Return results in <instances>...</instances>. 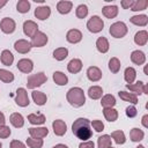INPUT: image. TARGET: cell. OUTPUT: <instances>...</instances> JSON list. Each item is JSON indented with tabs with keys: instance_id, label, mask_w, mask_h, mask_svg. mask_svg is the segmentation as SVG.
Listing matches in <instances>:
<instances>
[{
	"instance_id": "9",
	"label": "cell",
	"mask_w": 148,
	"mask_h": 148,
	"mask_svg": "<svg viewBox=\"0 0 148 148\" xmlns=\"http://www.w3.org/2000/svg\"><path fill=\"white\" fill-rule=\"evenodd\" d=\"M37 31H38V25H37L36 22H34L31 20H28L23 23V32L28 37H34Z\"/></svg>"
},
{
	"instance_id": "46",
	"label": "cell",
	"mask_w": 148,
	"mask_h": 148,
	"mask_svg": "<svg viewBox=\"0 0 148 148\" xmlns=\"http://www.w3.org/2000/svg\"><path fill=\"white\" fill-rule=\"evenodd\" d=\"M10 128L8 127V126H6V125H2V126H0V138L1 139H6V138H8L9 135H10Z\"/></svg>"
},
{
	"instance_id": "13",
	"label": "cell",
	"mask_w": 148,
	"mask_h": 148,
	"mask_svg": "<svg viewBox=\"0 0 148 148\" xmlns=\"http://www.w3.org/2000/svg\"><path fill=\"white\" fill-rule=\"evenodd\" d=\"M29 134L34 139H43L49 134V130L46 127H30Z\"/></svg>"
},
{
	"instance_id": "16",
	"label": "cell",
	"mask_w": 148,
	"mask_h": 148,
	"mask_svg": "<svg viewBox=\"0 0 148 148\" xmlns=\"http://www.w3.org/2000/svg\"><path fill=\"white\" fill-rule=\"evenodd\" d=\"M51 15V8L49 6H40V7H37L35 9V16L38 18V20H46L49 16Z\"/></svg>"
},
{
	"instance_id": "36",
	"label": "cell",
	"mask_w": 148,
	"mask_h": 148,
	"mask_svg": "<svg viewBox=\"0 0 148 148\" xmlns=\"http://www.w3.org/2000/svg\"><path fill=\"white\" fill-rule=\"evenodd\" d=\"M68 56V50L66 47H58L53 51V58L58 61H61L64 59H66Z\"/></svg>"
},
{
	"instance_id": "56",
	"label": "cell",
	"mask_w": 148,
	"mask_h": 148,
	"mask_svg": "<svg viewBox=\"0 0 148 148\" xmlns=\"http://www.w3.org/2000/svg\"><path fill=\"white\" fill-rule=\"evenodd\" d=\"M0 148H2V143L1 142H0Z\"/></svg>"
},
{
	"instance_id": "31",
	"label": "cell",
	"mask_w": 148,
	"mask_h": 148,
	"mask_svg": "<svg viewBox=\"0 0 148 148\" xmlns=\"http://www.w3.org/2000/svg\"><path fill=\"white\" fill-rule=\"evenodd\" d=\"M28 120L32 125H42L45 123V116L40 113H31L28 116Z\"/></svg>"
},
{
	"instance_id": "40",
	"label": "cell",
	"mask_w": 148,
	"mask_h": 148,
	"mask_svg": "<svg viewBox=\"0 0 148 148\" xmlns=\"http://www.w3.org/2000/svg\"><path fill=\"white\" fill-rule=\"evenodd\" d=\"M0 80L2 82H6V83H9L14 80V74L7 69H0Z\"/></svg>"
},
{
	"instance_id": "51",
	"label": "cell",
	"mask_w": 148,
	"mask_h": 148,
	"mask_svg": "<svg viewBox=\"0 0 148 148\" xmlns=\"http://www.w3.org/2000/svg\"><path fill=\"white\" fill-rule=\"evenodd\" d=\"M141 123H142L143 127L148 128V114H145V116L142 117V119H141Z\"/></svg>"
},
{
	"instance_id": "26",
	"label": "cell",
	"mask_w": 148,
	"mask_h": 148,
	"mask_svg": "<svg viewBox=\"0 0 148 148\" xmlns=\"http://www.w3.org/2000/svg\"><path fill=\"white\" fill-rule=\"evenodd\" d=\"M118 96H119L123 101H125V102H130V103H132L133 105L138 103V96L134 95V94H132V92L119 91V92H118Z\"/></svg>"
},
{
	"instance_id": "10",
	"label": "cell",
	"mask_w": 148,
	"mask_h": 148,
	"mask_svg": "<svg viewBox=\"0 0 148 148\" xmlns=\"http://www.w3.org/2000/svg\"><path fill=\"white\" fill-rule=\"evenodd\" d=\"M14 49H15L18 53L25 54V53H28V52L31 50V44H30V42H28V40H25V39H18V40L15 42Z\"/></svg>"
},
{
	"instance_id": "28",
	"label": "cell",
	"mask_w": 148,
	"mask_h": 148,
	"mask_svg": "<svg viewBox=\"0 0 148 148\" xmlns=\"http://www.w3.org/2000/svg\"><path fill=\"white\" fill-rule=\"evenodd\" d=\"M96 47L101 53H106L109 51V42L105 37H98L96 40Z\"/></svg>"
},
{
	"instance_id": "35",
	"label": "cell",
	"mask_w": 148,
	"mask_h": 148,
	"mask_svg": "<svg viewBox=\"0 0 148 148\" xmlns=\"http://www.w3.org/2000/svg\"><path fill=\"white\" fill-rule=\"evenodd\" d=\"M130 136H131V140H132L133 142H139V141H141V140L143 139L145 133H143L142 130L134 127V128L131 130V132H130Z\"/></svg>"
},
{
	"instance_id": "44",
	"label": "cell",
	"mask_w": 148,
	"mask_h": 148,
	"mask_svg": "<svg viewBox=\"0 0 148 148\" xmlns=\"http://www.w3.org/2000/svg\"><path fill=\"white\" fill-rule=\"evenodd\" d=\"M75 14H76L77 18H84L88 15V7H87V5H79L76 10H75Z\"/></svg>"
},
{
	"instance_id": "17",
	"label": "cell",
	"mask_w": 148,
	"mask_h": 148,
	"mask_svg": "<svg viewBox=\"0 0 148 148\" xmlns=\"http://www.w3.org/2000/svg\"><path fill=\"white\" fill-rule=\"evenodd\" d=\"M131 60L133 64L135 65H143L145 61H146V56L142 51L140 50H135L131 53Z\"/></svg>"
},
{
	"instance_id": "7",
	"label": "cell",
	"mask_w": 148,
	"mask_h": 148,
	"mask_svg": "<svg viewBox=\"0 0 148 148\" xmlns=\"http://www.w3.org/2000/svg\"><path fill=\"white\" fill-rule=\"evenodd\" d=\"M47 43V36L42 32V31H37L36 35L34 37H31V47H42Z\"/></svg>"
},
{
	"instance_id": "4",
	"label": "cell",
	"mask_w": 148,
	"mask_h": 148,
	"mask_svg": "<svg viewBox=\"0 0 148 148\" xmlns=\"http://www.w3.org/2000/svg\"><path fill=\"white\" fill-rule=\"evenodd\" d=\"M127 31H128L127 25L124 22H114L113 24L110 25L109 29L110 35L114 38H123L127 34Z\"/></svg>"
},
{
	"instance_id": "32",
	"label": "cell",
	"mask_w": 148,
	"mask_h": 148,
	"mask_svg": "<svg viewBox=\"0 0 148 148\" xmlns=\"http://www.w3.org/2000/svg\"><path fill=\"white\" fill-rule=\"evenodd\" d=\"M102 95H103V89L99 86H92L88 90V96L91 99H98L102 97Z\"/></svg>"
},
{
	"instance_id": "25",
	"label": "cell",
	"mask_w": 148,
	"mask_h": 148,
	"mask_svg": "<svg viewBox=\"0 0 148 148\" xmlns=\"http://www.w3.org/2000/svg\"><path fill=\"white\" fill-rule=\"evenodd\" d=\"M130 21L135 24V25H140V27H145L147 25L148 23V16L145 15V14H141V15H134L130 18Z\"/></svg>"
},
{
	"instance_id": "47",
	"label": "cell",
	"mask_w": 148,
	"mask_h": 148,
	"mask_svg": "<svg viewBox=\"0 0 148 148\" xmlns=\"http://www.w3.org/2000/svg\"><path fill=\"white\" fill-rule=\"evenodd\" d=\"M136 113H138V111H136V109H135L134 105H130V106L126 108V116H127V117L133 118V117L136 116Z\"/></svg>"
},
{
	"instance_id": "42",
	"label": "cell",
	"mask_w": 148,
	"mask_h": 148,
	"mask_svg": "<svg viewBox=\"0 0 148 148\" xmlns=\"http://www.w3.org/2000/svg\"><path fill=\"white\" fill-rule=\"evenodd\" d=\"M109 69L112 72V73H118L119 69H120V61L118 58L113 57L110 59L109 61Z\"/></svg>"
},
{
	"instance_id": "29",
	"label": "cell",
	"mask_w": 148,
	"mask_h": 148,
	"mask_svg": "<svg viewBox=\"0 0 148 148\" xmlns=\"http://www.w3.org/2000/svg\"><path fill=\"white\" fill-rule=\"evenodd\" d=\"M1 62H2V65H5V66H10L12 64H13V61H14V56H13V53L9 51V50H3L2 52H1Z\"/></svg>"
},
{
	"instance_id": "20",
	"label": "cell",
	"mask_w": 148,
	"mask_h": 148,
	"mask_svg": "<svg viewBox=\"0 0 148 148\" xmlns=\"http://www.w3.org/2000/svg\"><path fill=\"white\" fill-rule=\"evenodd\" d=\"M73 7V2L72 1H66V0H61L57 3V9L60 14H68L72 10Z\"/></svg>"
},
{
	"instance_id": "39",
	"label": "cell",
	"mask_w": 148,
	"mask_h": 148,
	"mask_svg": "<svg viewBox=\"0 0 148 148\" xmlns=\"http://www.w3.org/2000/svg\"><path fill=\"white\" fill-rule=\"evenodd\" d=\"M147 6H148V1L147 0H136V1H133L131 10H133V12L143 10V9L147 8Z\"/></svg>"
},
{
	"instance_id": "12",
	"label": "cell",
	"mask_w": 148,
	"mask_h": 148,
	"mask_svg": "<svg viewBox=\"0 0 148 148\" xmlns=\"http://www.w3.org/2000/svg\"><path fill=\"white\" fill-rule=\"evenodd\" d=\"M52 127H53V132L56 135L58 136H62L66 131H67V125L65 124L64 120H60V119H57L52 123Z\"/></svg>"
},
{
	"instance_id": "52",
	"label": "cell",
	"mask_w": 148,
	"mask_h": 148,
	"mask_svg": "<svg viewBox=\"0 0 148 148\" xmlns=\"http://www.w3.org/2000/svg\"><path fill=\"white\" fill-rule=\"evenodd\" d=\"M5 121H6V119H5V114H3L2 112H0V126L5 125Z\"/></svg>"
},
{
	"instance_id": "6",
	"label": "cell",
	"mask_w": 148,
	"mask_h": 148,
	"mask_svg": "<svg viewBox=\"0 0 148 148\" xmlns=\"http://www.w3.org/2000/svg\"><path fill=\"white\" fill-rule=\"evenodd\" d=\"M15 102L18 106L25 108L29 105V97H28V92L24 88H18L16 90V96H15Z\"/></svg>"
},
{
	"instance_id": "30",
	"label": "cell",
	"mask_w": 148,
	"mask_h": 148,
	"mask_svg": "<svg viewBox=\"0 0 148 148\" xmlns=\"http://www.w3.org/2000/svg\"><path fill=\"white\" fill-rule=\"evenodd\" d=\"M53 81L58 86H66L68 83V77L62 72H54L53 73Z\"/></svg>"
},
{
	"instance_id": "38",
	"label": "cell",
	"mask_w": 148,
	"mask_h": 148,
	"mask_svg": "<svg viewBox=\"0 0 148 148\" xmlns=\"http://www.w3.org/2000/svg\"><path fill=\"white\" fill-rule=\"evenodd\" d=\"M111 138L114 140V142L117 145H123L126 141V136H125V133L123 131H114V132H112L111 133Z\"/></svg>"
},
{
	"instance_id": "34",
	"label": "cell",
	"mask_w": 148,
	"mask_h": 148,
	"mask_svg": "<svg viewBox=\"0 0 148 148\" xmlns=\"http://www.w3.org/2000/svg\"><path fill=\"white\" fill-rule=\"evenodd\" d=\"M101 104H102V106H103L104 109H105V108H113V106L116 105V98H114L113 95L108 94V95H105V96L102 97Z\"/></svg>"
},
{
	"instance_id": "18",
	"label": "cell",
	"mask_w": 148,
	"mask_h": 148,
	"mask_svg": "<svg viewBox=\"0 0 148 148\" xmlns=\"http://www.w3.org/2000/svg\"><path fill=\"white\" fill-rule=\"evenodd\" d=\"M148 42V32L146 30H140L135 34L134 36V43L136 45H140V46H143L146 45Z\"/></svg>"
},
{
	"instance_id": "21",
	"label": "cell",
	"mask_w": 148,
	"mask_h": 148,
	"mask_svg": "<svg viewBox=\"0 0 148 148\" xmlns=\"http://www.w3.org/2000/svg\"><path fill=\"white\" fill-rule=\"evenodd\" d=\"M102 13L105 17L108 18H114L118 15V7L114 5H110V6H104L102 9Z\"/></svg>"
},
{
	"instance_id": "2",
	"label": "cell",
	"mask_w": 148,
	"mask_h": 148,
	"mask_svg": "<svg viewBox=\"0 0 148 148\" xmlns=\"http://www.w3.org/2000/svg\"><path fill=\"white\" fill-rule=\"evenodd\" d=\"M66 98H67V102L74 106V108H80L82 106L84 103H86V96H84V92L81 88L79 87H73L71 88L68 91H67V95H66Z\"/></svg>"
},
{
	"instance_id": "45",
	"label": "cell",
	"mask_w": 148,
	"mask_h": 148,
	"mask_svg": "<svg viewBox=\"0 0 148 148\" xmlns=\"http://www.w3.org/2000/svg\"><path fill=\"white\" fill-rule=\"evenodd\" d=\"M90 125L94 127V130H95L96 132H102V131L104 130V124L102 123V120H98V119L92 120V121L90 123Z\"/></svg>"
},
{
	"instance_id": "57",
	"label": "cell",
	"mask_w": 148,
	"mask_h": 148,
	"mask_svg": "<svg viewBox=\"0 0 148 148\" xmlns=\"http://www.w3.org/2000/svg\"><path fill=\"white\" fill-rule=\"evenodd\" d=\"M110 148H113V147H112V146H111V147H110Z\"/></svg>"
},
{
	"instance_id": "37",
	"label": "cell",
	"mask_w": 148,
	"mask_h": 148,
	"mask_svg": "<svg viewBox=\"0 0 148 148\" xmlns=\"http://www.w3.org/2000/svg\"><path fill=\"white\" fill-rule=\"evenodd\" d=\"M97 146H98V148H110L111 147V136L108 134L101 135L97 139Z\"/></svg>"
},
{
	"instance_id": "53",
	"label": "cell",
	"mask_w": 148,
	"mask_h": 148,
	"mask_svg": "<svg viewBox=\"0 0 148 148\" xmlns=\"http://www.w3.org/2000/svg\"><path fill=\"white\" fill-rule=\"evenodd\" d=\"M53 148H68L66 145H62V143H59V145H56Z\"/></svg>"
},
{
	"instance_id": "15",
	"label": "cell",
	"mask_w": 148,
	"mask_h": 148,
	"mask_svg": "<svg viewBox=\"0 0 148 148\" xmlns=\"http://www.w3.org/2000/svg\"><path fill=\"white\" fill-rule=\"evenodd\" d=\"M66 39H67V42H69L72 44H76V43L81 42L82 34L77 29H71V30H68V32L66 35Z\"/></svg>"
},
{
	"instance_id": "49",
	"label": "cell",
	"mask_w": 148,
	"mask_h": 148,
	"mask_svg": "<svg viewBox=\"0 0 148 148\" xmlns=\"http://www.w3.org/2000/svg\"><path fill=\"white\" fill-rule=\"evenodd\" d=\"M79 148H95V145L92 141H83L82 143H80Z\"/></svg>"
},
{
	"instance_id": "5",
	"label": "cell",
	"mask_w": 148,
	"mask_h": 148,
	"mask_svg": "<svg viewBox=\"0 0 148 148\" xmlns=\"http://www.w3.org/2000/svg\"><path fill=\"white\" fill-rule=\"evenodd\" d=\"M103 27H104V22H103V20H102L99 16H97V15L91 16V17L89 18V21L87 22V28H88V30H89L90 32H92V34H97V32L102 31V30H103Z\"/></svg>"
},
{
	"instance_id": "50",
	"label": "cell",
	"mask_w": 148,
	"mask_h": 148,
	"mask_svg": "<svg viewBox=\"0 0 148 148\" xmlns=\"http://www.w3.org/2000/svg\"><path fill=\"white\" fill-rule=\"evenodd\" d=\"M120 5H121V7H123L124 9H128V8L132 7L133 0H123V1L120 2Z\"/></svg>"
},
{
	"instance_id": "14",
	"label": "cell",
	"mask_w": 148,
	"mask_h": 148,
	"mask_svg": "<svg viewBox=\"0 0 148 148\" xmlns=\"http://www.w3.org/2000/svg\"><path fill=\"white\" fill-rule=\"evenodd\" d=\"M87 77L92 82L99 81L102 79V71L96 66H90L87 69Z\"/></svg>"
},
{
	"instance_id": "27",
	"label": "cell",
	"mask_w": 148,
	"mask_h": 148,
	"mask_svg": "<svg viewBox=\"0 0 148 148\" xmlns=\"http://www.w3.org/2000/svg\"><path fill=\"white\" fill-rule=\"evenodd\" d=\"M103 114L108 121H116L118 118V111L113 108H105L103 110Z\"/></svg>"
},
{
	"instance_id": "33",
	"label": "cell",
	"mask_w": 148,
	"mask_h": 148,
	"mask_svg": "<svg viewBox=\"0 0 148 148\" xmlns=\"http://www.w3.org/2000/svg\"><path fill=\"white\" fill-rule=\"evenodd\" d=\"M136 77V71L133 68V67H127L124 72V79L125 81L130 84V83H133L134 80Z\"/></svg>"
},
{
	"instance_id": "24",
	"label": "cell",
	"mask_w": 148,
	"mask_h": 148,
	"mask_svg": "<svg viewBox=\"0 0 148 148\" xmlns=\"http://www.w3.org/2000/svg\"><path fill=\"white\" fill-rule=\"evenodd\" d=\"M31 96H32L34 102H35L37 105H44V104L46 103V101H47L46 95H45L44 92H42V91L34 90V91H32V94H31Z\"/></svg>"
},
{
	"instance_id": "48",
	"label": "cell",
	"mask_w": 148,
	"mask_h": 148,
	"mask_svg": "<svg viewBox=\"0 0 148 148\" xmlns=\"http://www.w3.org/2000/svg\"><path fill=\"white\" fill-rule=\"evenodd\" d=\"M10 148H25V145L18 140H13L10 142Z\"/></svg>"
},
{
	"instance_id": "41",
	"label": "cell",
	"mask_w": 148,
	"mask_h": 148,
	"mask_svg": "<svg viewBox=\"0 0 148 148\" xmlns=\"http://www.w3.org/2000/svg\"><path fill=\"white\" fill-rule=\"evenodd\" d=\"M16 9H17V12H20L22 14L28 13L30 9V2L28 0H20L16 5Z\"/></svg>"
},
{
	"instance_id": "54",
	"label": "cell",
	"mask_w": 148,
	"mask_h": 148,
	"mask_svg": "<svg viewBox=\"0 0 148 148\" xmlns=\"http://www.w3.org/2000/svg\"><path fill=\"white\" fill-rule=\"evenodd\" d=\"M7 5V0H0V9L3 7V6H6Z\"/></svg>"
},
{
	"instance_id": "8",
	"label": "cell",
	"mask_w": 148,
	"mask_h": 148,
	"mask_svg": "<svg viewBox=\"0 0 148 148\" xmlns=\"http://www.w3.org/2000/svg\"><path fill=\"white\" fill-rule=\"evenodd\" d=\"M15 28H16V24H15V21L13 18L5 17L0 22V29L5 34H12V32H14L15 31Z\"/></svg>"
},
{
	"instance_id": "3",
	"label": "cell",
	"mask_w": 148,
	"mask_h": 148,
	"mask_svg": "<svg viewBox=\"0 0 148 148\" xmlns=\"http://www.w3.org/2000/svg\"><path fill=\"white\" fill-rule=\"evenodd\" d=\"M47 80L46 75L43 73V72H39V73H36V74H31L28 76V80H27V87L29 89H35L39 86H42L43 83H45Z\"/></svg>"
},
{
	"instance_id": "11",
	"label": "cell",
	"mask_w": 148,
	"mask_h": 148,
	"mask_svg": "<svg viewBox=\"0 0 148 148\" xmlns=\"http://www.w3.org/2000/svg\"><path fill=\"white\" fill-rule=\"evenodd\" d=\"M17 68H18V71H21L22 73L28 74V73H30V72L34 69V64H32V61H31L30 59L23 58V59H20V60L17 61Z\"/></svg>"
},
{
	"instance_id": "22",
	"label": "cell",
	"mask_w": 148,
	"mask_h": 148,
	"mask_svg": "<svg viewBox=\"0 0 148 148\" xmlns=\"http://www.w3.org/2000/svg\"><path fill=\"white\" fill-rule=\"evenodd\" d=\"M9 121H10V124H12L14 127H16V128H20V127H22V126L24 125V119H23L22 114H20L18 112L12 113L10 117H9Z\"/></svg>"
},
{
	"instance_id": "55",
	"label": "cell",
	"mask_w": 148,
	"mask_h": 148,
	"mask_svg": "<svg viewBox=\"0 0 148 148\" xmlns=\"http://www.w3.org/2000/svg\"><path fill=\"white\" fill-rule=\"evenodd\" d=\"M136 148H145V146H142V145H139Z\"/></svg>"
},
{
	"instance_id": "19",
	"label": "cell",
	"mask_w": 148,
	"mask_h": 148,
	"mask_svg": "<svg viewBox=\"0 0 148 148\" xmlns=\"http://www.w3.org/2000/svg\"><path fill=\"white\" fill-rule=\"evenodd\" d=\"M67 69L72 74L79 73L82 69V61L80 59H72L67 65Z\"/></svg>"
},
{
	"instance_id": "1",
	"label": "cell",
	"mask_w": 148,
	"mask_h": 148,
	"mask_svg": "<svg viewBox=\"0 0 148 148\" xmlns=\"http://www.w3.org/2000/svg\"><path fill=\"white\" fill-rule=\"evenodd\" d=\"M72 131L73 134L82 141H87L92 136L91 125L87 118H77L72 125Z\"/></svg>"
},
{
	"instance_id": "43",
	"label": "cell",
	"mask_w": 148,
	"mask_h": 148,
	"mask_svg": "<svg viewBox=\"0 0 148 148\" xmlns=\"http://www.w3.org/2000/svg\"><path fill=\"white\" fill-rule=\"evenodd\" d=\"M27 145L30 148H42L43 147V139H34V138H28L27 139Z\"/></svg>"
},
{
	"instance_id": "23",
	"label": "cell",
	"mask_w": 148,
	"mask_h": 148,
	"mask_svg": "<svg viewBox=\"0 0 148 148\" xmlns=\"http://www.w3.org/2000/svg\"><path fill=\"white\" fill-rule=\"evenodd\" d=\"M143 87H145V83L141 82V81H138L135 83H127L126 84V88L128 90L132 91V94L134 95H140V94H143Z\"/></svg>"
}]
</instances>
